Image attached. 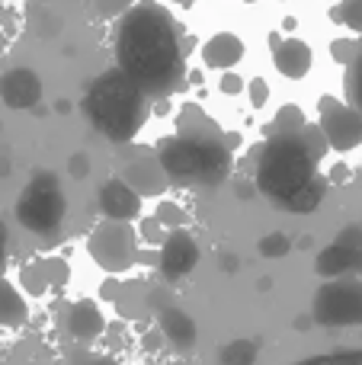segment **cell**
I'll list each match as a JSON object with an SVG mask.
<instances>
[{
	"mask_svg": "<svg viewBox=\"0 0 362 365\" xmlns=\"http://www.w3.org/2000/svg\"><path fill=\"white\" fill-rule=\"evenodd\" d=\"M115 64L154 100L186 87V51L173 13L157 0H138L115 29Z\"/></svg>",
	"mask_w": 362,
	"mask_h": 365,
	"instance_id": "1",
	"label": "cell"
},
{
	"mask_svg": "<svg viewBox=\"0 0 362 365\" xmlns=\"http://www.w3.org/2000/svg\"><path fill=\"white\" fill-rule=\"evenodd\" d=\"M157 160L167 180L186 186H218L231 173V145L212 119L196 106L180 113V135L157 148Z\"/></svg>",
	"mask_w": 362,
	"mask_h": 365,
	"instance_id": "2",
	"label": "cell"
},
{
	"mask_svg": "<svg viewBox=\"0 0 362 365\" xmlns=\"http://www.w3.org/2000/svg\"><path fill=\"white\" fill-rule=\"evenodd\" d=\"M327 138L321 125L273 128L267 145L257 154V186L267 199L286 202L318 177V164L327 151Z\"/></svg>",
	"mask_w": 362,
	"mask_h": 365,
	"instance_id": "3",
	"label": "cell"
},
{
	"mask_svg": "<svg viewBox=\"0 0 362 365\" xmlns=\"http://www.w3.org/2000/svg\"><path fill=\"white\" fill-rule=\"evenodd\" d=\"M151 100L154 96L115 64L90 83L87 96H83V109L96 125V132H103L113 145H128L138 135V128L145 125L148 113H151Z\"/></svg>",
	"mask_w": 362,
	"mask_h": 365,
	"instance_id": "4",
	"label": "cell"
},
{
	"mask_svg": "<svg viewBox=\"0 0 362 365\" xmlns=\"http://www.w3.org/2000/svg\"><path fill=\"white\" fill-rule=\"evenodd\" d=\"M64 208H68V202H64L61 182L55 173H36L16 199V221L26 231L48 237L61 227Z\"/></svg>",
	"mask_w": 362,
	"mask_h": 365,
	"instance_id": "5",
	"label": "cell"
},
{
	"mask_svg": "<svg viewBox=\"0 0 362 365\" xmlns=\"http://www.w3.org/2000/svg\"><path fill=\"white\" fill-rule=\"evenodd\" d=\"M87 250L93 263L106 272H125L138 263V234H135L132 221L106 218L90 231Z\"/></svg>",
	"mask_w": 362,
	"mask_h": 365,
	"instance_id": "6",
	"label": "cell"
},
{
	"mask_svg": "<svg viewBox=\"0 0 362 365\" xmlns=\"http://www.w3.org/2000/svg\"><path fill=\"white\" fill-rule=\"evenodd\" d=\"M311 317L324 327H356L362 324V282L359 279H327L314 292Z\"/></svg>",
	"mask_w": 362,
	"mask_h": 365,
	"instance_id": "7",
	"label": "cell"
},
{
	"mask_svg": "<svg viewBox=\"0 0 362 365\" xmlns=\"http://www.w3.org/2000/svg\"><path fill=\"white\" fill-rule=\"evenodd\" d=\"M318 125L324 132L327 145L333 151H353V148L362 141V119L359 113L350 106V103H340L333 96H324L318 106Z\"/></svg>",
	"mask_w": 362,
	"mask_h": 365,
	"instance_id": "8",
	"label": "cell"
},
{
	"mask_svg": "<svg viewBox=\"0 0 362 365\" xmlns=\"http://www.w3.org/2000/svg\"><path fill=\"white\" fill-rule=\"evenodd\" d=\"M314 269L324 279L362 272V227H343V231L337 234V240L318 253Z\"/></svg>",
	"mask_w": 362,
	"mask_h": 365,
	"instance_id": "9",
	"label": "cell"
},
{
	"mask_svg": "<svg viewBox=\"0 0 362 365\" xmlns=\"http://www.w3.org/2000/svg\"><path fill=\"white\" fill-rule=\"evenodd\" d=\"M199 263V247H196V237L183 227H173L170 234L164 237L160 244V257H157V266H160V276L167 282H177V279H186Z\"/></svg>",
	"mask_w": 362,
	"mask_h": 365,
	"instance_id": "10",
	"label": "cell"
},
{
	"mask_svg": "<svg viewBox=\"0 0 362 365\" xmlns=\"http://www.w3.org/2000/svg\"><path fill=\"white\" fill-rule=\"evenodd\" d=\"M100 208L106 218L132 221L141 215V192L125 177H113L100 186Z\"/></svg>",
	"mask_w": 362,
	"mask_h": 365,
	"instance_id": "11",
	"label": "cell"
},
{
	"mask_svg": "<svg viewBox=\"0 0 362 365\" xmlns=\"http://www.w3.org/2000/svg\"><path fill=\"white\" fill-rule=\"evenodd\" d=\"M0 100L10 109H32L42 100V81L29 68H13L0 77Z\"/></svg>",
	"mask_w": 362,
	"mask_h": 365,
	"instance_id": "12",
	"label": "cell"
},
{
	"mask_svg": "<svg viewBox=\"0 0 362 365\" xmlns=\"http://www.w3.org/2000/svg\"><path fill=\"white\" fill-rule=\"evenodd\" d=\"M273 64L282 77H289V81H301V77L311 71L314 55H311V48H308V42H301V38L273 36Z\"/></svg>",
	"mask_w": 362,
	"mask_h": 365,
	"instance_id": "13",
	"label": "cell"
},
{
	"mask_svg": "<svg viewBox=\"0 0 362 365\" xmlns=\"http://www.w3.org/2000/svg\"><path fill=\"white\" fill-rule=\"evenodd\" d=\"M103 330H106V321H103L100 308H96L93 302H74L68 308V334L74 336L77 343L100 340Z\"/></svg>",
	"mask_w": 362,
	"mask_h": 365,
	"instance_id": "14",
	"label": "cell"
},
{
	"mask_svg": "<svg viewBox=\"0 0 362 365\" xmlns=\"http://www.w3.org/2000/svg\"><path fill=\"white\" fill-rule=\"evenodd\" d=\"M241 58H244V42H241V36H234V32H218V36H212L209 42L202 45L205 68L228 71V68H234Z\"/></svg>",
	"mask_w": 362,
	"mask_h": 365,
	"instance_id": "15",
	"label": "cell"
},
{
	"mask_svg": "<svg viewBox=\"0 0 362 365\" xmlns=\"http://www.w3.org/2000/svg\"><path fill=\"white\" fill-rule=\"evenodd\" d=\"M160 334H164L177 349L196 346V324H192V317L186 314V311L173 308V304L160 311Z\"/></svg>",
	"mask_w": 362,
	"mask_h": 365,
	"instance_id": "16",
	"label": "cell"
},
{
	"mask_svg": "<svg viewBox=\"0 0 362 365\" xmlns=\"http://www.w3.org/2000/svg\"><path fill=\"white\" fill-rule=\"evenodd\" d=\"M29 317V308H26V298L13 289V282H6L0 276V327H19Z\"/></svg>",
	"mask_w": 362,
	"mask_h": 365,
	"instance_id": "17",
	"label": "cell"
},
{
	"mask_svg": "<svg viewBox=\"0 0 362 365\" xmlns=\"http://www.w3.org/2000/svg\"><path fill=\"white\" fill-rule=\"evenodd\" d=\"M164 177H167V173H164V167H160V160H157V164H154V160H138V164H132L125 170V180L132 182L141 195L164 189Z\"/></svg>",
	"mask_w": 362,
	"mask_h": 365,
	"instance_id": "18",
	"label": "cell"
},
{
	"mask_svg": "<svg viewBox=\"0 0 362 365\" xmlns=\"http://www.w3.org/2000/svg\"><path fill=\"white\" fill-rule=\"evenodd\" d=\"M324 189H327V180L314 177L308 186H301L299 192H295L292 199H286L282 205H286L289 212H311V208H318V202L324 199Z\"/></svg>",
	"mask_w": 362,
	"mask_h": 365,
	"instance_id": "19",
	"label": "cell"
},
{
	"mask_svg": "<svg viewBox=\"0 0 362 365\" xmlns=\"http://www.w3.org/2000/svg\"><path fill=\"white\" fill-rule=\"evenodd\" d=\"M346 103L362 119V42L356 45V55L346 61Z\"/></svg>",
	"mask_w": 362,
	"mask_h": 365,
	"instance_id": "20",
	"label": "cell"
},
{
	"mask_svg": "<svg viewBox=\"0 0 362 365\" xmlns=\"http://www.w3.org/2000/svg\"><path fill=\"white\" fill-rule=\"evenodd\" d=\"M257 353H260V346H257L254 340H234L222 349L218 359H222V365H254Z\"/></svg>",
	"mask_w": 362,
	"mask_h": 365,
	"instance_id": "21",
	"label": "cell"
},
{
	"mask_svg": "<svg viewBox=\"0 0 362 365\" xmlns=\"http://www.w3.org/2000/svg\"><path fill=\"white\" fill-rule=\"evenodd\" d=\"M331 19L350 26L353 32H359L362 36V0H340V6H333L331 10Z\"/></svg>",
	"mask_w": 362,
	"mask_h": 365,
	"instance_id": "22",
	"label": "cell"
},
{
	"mask_svg": "<svg viewBox=\"0 0 362 365\" xmlns=\"http://www.w3.org/2000/svg\"><path fill=\"white\" fill-rule=\"evenodd\" d=\"M289 250H292V240H289V234H282V231H273L260 240V253L267 259H279V257H286Z\"/></svg>",
	"mask_w": 362,
	"mask_h": 365,
	"instance_id": "23",
	"label": "cell"
},
{
	"mask_svg": "<svg viewBox=\"0 0 362 365\" xmlns=\"http://www.w3.org/2000/svg\"><path fill=\"white\" fill-rule=\"evenodd\" d=\"M299 365H362V349H359V353H327V356H311V359H301Z\"/></svg>",
	"mask_w": 362,
	"mask_h": 365,
	"instance_id": "24",
	"label": "cell"
},
{
	"mask_svg": "<svg viewBox=\"0 0 362 365\" xmlns=\"http://www.w3.org/2000/svg\"><path fill=\"white\" fill-rule=\"evenodd\" d=\"M23 282H26V289H29V295H42L48 276H45L42 266H26V269H23Z\"/></svg>",
	"mask_w": 362,
	"mask_h": 365,
	"instance_id": "25",
	"label": "cell"
},
{
	"mask_svg": "<svg viewBox=\"0 0 362 365\" xmlns=\"http://www.w3.org/2000/svg\"><path fill=\"white\" fill-rule=\"evenodd\" d=\"M299 125H305L299 106H282L279 113H276V125L273 128H299Z\"/></svg>",
	"mask_w": 362,
	"mask_h": 365,
	"instance_id": "26",
	"label": "cell"
},
{
	"mask_svg": "<svg viewBox=\"0 0 362 365\" xmlns=\"http://www.w3.org/2000/svg\"><path fill=\"white\" fill-rule=\"evenodd\" d=\"M160 221H164V225H170V227H183L186 215L180 212L177 205H170V202H164V205H160Z\"/></svg>",
	"mask_w": 362,
	"mask_h": 365,
	"instance_id": "27",
	"label": "cell"
},
{
	"mask_svg": "<svg viewBox=\"0 0 362 365\" xmlns=\"http://www.w3.org/2000/svg\"><path fill=\"white\" fill-rule=\"evenodd\" d=\"M132 0H96V13L100 16H113V13H125Z\"/></svg>",
	"mask_w": 362,
	"mask_h": 365,
	"instance_id": "28",
	"label": "cell"
},
{
	"mask_svg": "<svg viewBox=\"0 0 362 365\" xmlns=\"http://www.w3.org/2000/svg\"><path fill=\"white\" fill-rule=\"evenodd\" d=\"M267 96H269V87H267V81H263V77L250 81V103H254V106H263V103H267Z\"/></svg>",
	"mask_w": 362,
	"mask_h": 365,
	"instance_id": "29",
	"label": "cell"
},
{
	"mask_svg": "<svg viewBox=\"0 0 362 365\" xmlns=\"http://www.w3.org/2000/svg\"><path fill=\"white\" fill-rule=\"evenodd\" d=\"M356 45H359V42H333L331 55L337 58V61H343V64H346L353 55H356Z\"/></svg>",
	"mask_w": 362,
	"mask_h": 365,
	"instance_id": "30",
	"label": "cell"
},
{
	"mask_svg": "<svg viewBox=\"0 0 362 365\" xmlns=\"http://www.w3.org/2000/svg\"><path fill=\"white\" fill-rule=\"evenodd\" d=\"M87 170H90V167H87V154H74V158H71V173H74L77 180H83V177H87Z\"/></svg>",
	"mask_w": 362,
	"mask_h": 365,
	"instance_id": "31",
	"label": "cell"
},
{
	"mask_svg": "<svg viewBox=\"0 0 362 365\" xmlns=\"http://www.w3.org/2000/svg\"><path fill=\"white\" fill-rule=\"evenodd\" d=\"M241 87H244V83H241V77H237V74H224V81H222L224 93H237Z\"/></svg>",
	"mask_w": 362,
	"mask_h": 365,
	"instance_id": "32",
	"label": "cell"
},
{
	"mask_svg": "<svg viewBox=\"0 0 362 365\" xmlns=\"http://www.w3.org/2000/svg\"><path fill=\"white\" fill-rule=\"evenodd\" d=\"M222 266H224V272H234L237 269V257H222Z\"/></svg>",
	"mask_w": 362,
	"mask_h": 365,
	"instance_id": "33",
	"label": "cell"
},
{
	"mask_svg": "<svg viewBox=\"0 0 362 365\" xmlns=\"http://www.w3.org/2000/svg\"><path fill=\"white\" fill-rule=\"evenodd\" d=\"M4 263H6V247H4V227H0V272H4Z\"/></svg>",
	"mask_w": 362,
	"mask_h": 365,
	"instance_id": "34",
	"label": "cell"
},
{
	"mask_svg": "<svg viewBox=\"0 0 362 365\" xmlns=\"http://www.w3.org/2000/svg\"><path fill=\"white\" fill-rule=\"evenodd\" d=\"M90 365H115V362H113V359H103V356H100V359H93Z\"/></svg>",
	"mask_w": 362,
	"mask_h": 365,
	"instance_id": "35",
	"label": "cell"
},
{
	"mask_svg": "<svg viewBox=\"0 0 362 365\" xmlns=\"http://www.w3.org/2000/svg\"><path fill=\"white\" fill-rule=\"evenodd\" d=\"M177 4H183V6H190V4H196V0H177Z\"/></svg>",
	"mask_w": 362,
	"mask_h": 365,
	"instance_id": "36",
	"label": "cell"
},
{
	"mask_svg": "<svg viewBox=\"0 0 362 365\" xmlns=\"http://www.w3.org/2000/svg\"><path fill=\"white\" fill-rule=\"evenodd\" d=\"M250 4H254V0H250Z\"/></svg>",
	"mask_w": 362,
	"mask_h": 365,
	"instance_id": "37",
	"label": "cell"
}]
</instances>
